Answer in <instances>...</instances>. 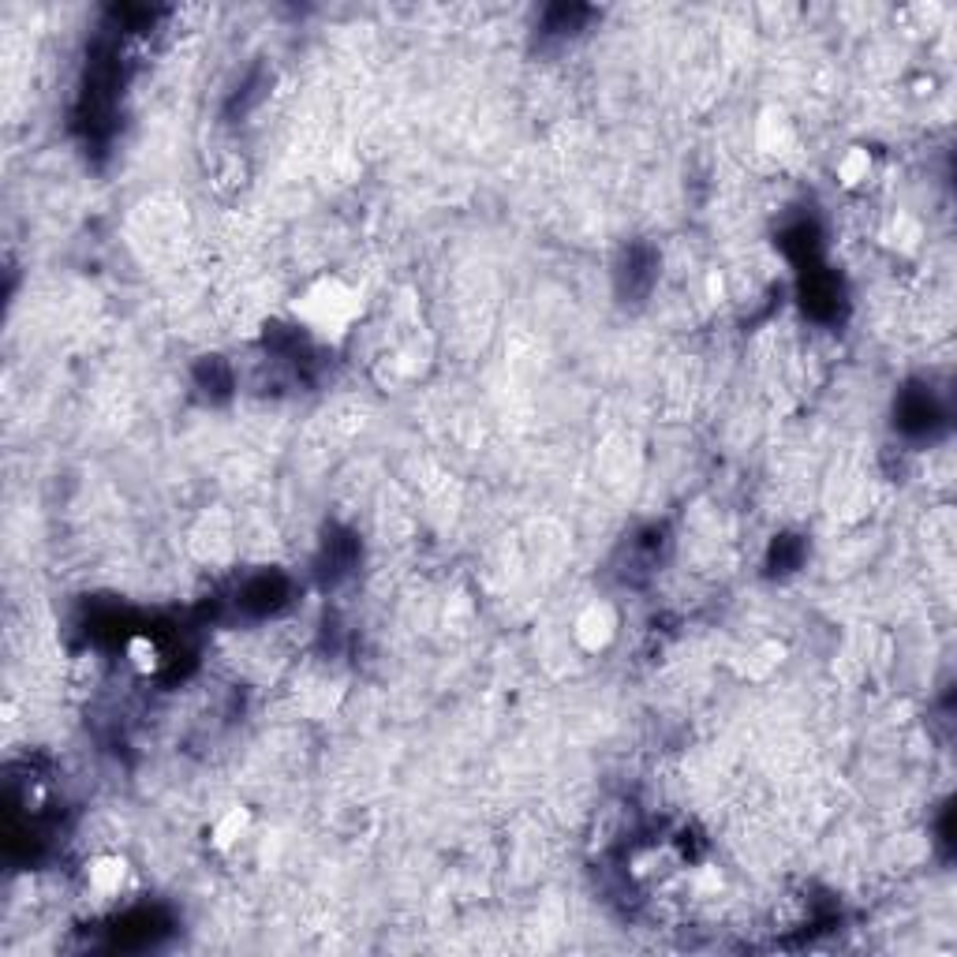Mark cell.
<instances>
[{
  "mask_svg": "<svg viewBox=\"0 0 957 957\" xmlns=\"http://www.w3.org/2000/svg\"><path fill=\"white\" fill-rule=\"evenodd\" d=\"M868 172H872V158H868V150H849L842 158V165H838V176H842V184H860V180H868Z\"/></svg>",
  "mask_w": 957,
  "mask_h": 957,
  "instance_id": "5b68a950",
  "label": "cell"
},
{
  "mask_svg": "<svg viewBox=\"0 0 957 957\" xmlns=\"http://www.w3.org/2000/svg\"><path fill=\"white\" fill-rule=\"evenodd\" d=\"M292 315L311 337L326 344H341L363 318V292L348 285L344 277H318L296 296Z\"/></svg>",
  "mask_w": 957,
  "mask_h": 957,
  "instance_id": "6da1fadb",
  "label": "cell"
},
{
  "mask_svg": "<svg viewBox=\"0 0 957 957\" xmlns=\"http://www.w3.org/2000/svg\"><path fill=\"white\" fill-rule=\"evenodd\" d=\"M124 875H128V864L120 857H98L90 868H86V879H90V890H98V894H105V898H113V894H120V886H124Z\"/></svg>",
  "mask_w": 957,
  "mask_h": 957,
  "instance_id": "3957f363",
  "label": "cell"
},
{
  "mask_svg": "<svg viewBox=\"0 0 957 957\" xmlns=\"http://www.w3.org/2000/svg\"><path fill=\"white\" fill-rule=\"evenodd\" d=\"M247 823H251V815L243 812V808H232V812H225L214 823V845H221V849L236 845L243 834H247Z\"/></svg>",
  "mask_w": 957,
  "mask_h": 957,
  "instance_id": "277c9868",
  "label": "cell"
},
{
  "mask_svg": "<svg viewBox=\"0 0 957 957\" xmlns=\"http://www.w3.org/2000/svg\"><path fill=\"white\" fill-rule=\"evenodd\" d=\"M614 636H617V617L606 602L587 606L584 614H580V621H576V640L584 643L587 651H606Z\"/></svg>",
  "mask_w": 957,
  "mask_h": 957,
  "instance_id": "7a4b0ae2",
  "label": "cell"
}]
</instances>
